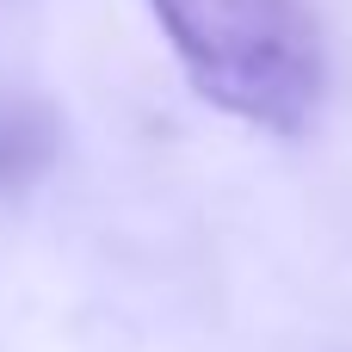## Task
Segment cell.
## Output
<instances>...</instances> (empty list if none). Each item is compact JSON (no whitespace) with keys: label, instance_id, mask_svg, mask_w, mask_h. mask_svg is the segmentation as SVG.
<instances>
[{"label":"cell","instance_id":"cell-1","mask_svg":"<svg viewBox=\"0 0 352 352\" xmlns=\"http://www.w3.org/2000/svg\"><path fill=\"white\" fill-rule=\"evenodd\" d=\"M192 87L272 136H297L322 99V37L303 0H148Z\"/></svg>","mask_w":352,"mask_h":352}]
</instances>
